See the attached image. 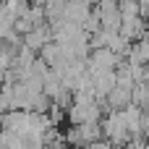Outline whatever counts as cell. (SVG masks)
I'll return each mask as SVG.
<instances>
[{
	"instance_id": "1",
	"label": "cell",
	"mask_w": 149,
	"mask_h": 149,
	"mask_svg": "<svg viewBox=\"0 0 149 149\" xmlns=\"http://www.w3.org/2000/svg\"><path fill=\"white\" fill-rule=\"evenodd\" d=\"M47 42H52V29H47V26H34L29 34H24V47L26 50H42Z\"/></svg>"
}]
</instances>
